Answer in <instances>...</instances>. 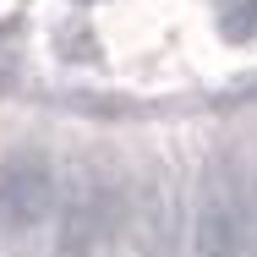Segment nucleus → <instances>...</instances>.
<instances>
[{
    "mask_svg": "<svg viewBox=\"0 0 257 257\" xmlns=\"http://www.w3.org/2000/svg\"><path fill=\"white\" fill-rule=\"evenodd\" d=\"M246 246H252V192L241 159L224 154L208 164L192 208V257H246Z\"/></svg>",
    "mask_w": 257,
    "mask_h": 257,
    "instance_id": "obj_1",
    "label": "nucleus"
},
{
    "mask_svg": "<svg viewBox=\"0 0 257 257\" xmlns=\"http://www.w3.org/2000/svg\"><path fill=\"white\" fill-rule=\"evenodd\" d=\"M55 257H99L109 235H120V213H126V186L109 170H88L71 181V192L55 208Z\"/></svg>",
    "mask_w": 257,
    "mask_h": 257,
    "instance_id": "obj_2",
    "label": "nucleus"
},
{
    "mask_svg": "<svg viewBox=\"0 0 257 257\" xmlns=\"http://www.w3.org/2000/svg\"><path fill=\"white\" fill-rule=\"evenodd\" d=\"M181 208H175V181L164 170H148L132 192H126V213H120V246L126 257H175L181 246Z\"/></svg>",
    "mask_w": 257,
    "mask_h": 257,
    "instance_id": "obj_3",
    "label": "nucleus"
},
{
    "mask_svg": "<svg viewBox=\"0 0 257 257\" xmlns=\"http://www.w3.org/2000/svg\"><path fill=\"white\" fill-rule=\"evenodd\" d=\"M55 208H60V181L44 154H11L0 164V230L6 235L39 230Z\"/></svg>",
    "mask_w": 257,
    "mask_h": 257,
    "instance_id": "obj_4",
    "label": "nucleus"
},
{
    "mask_svg": "<svg viewBox=\"0 0 257 257\" xmlns=\"http://www.w3.org/2000/svg\"><path fill=\"white\" fill-rule=\"evenodd\" d=\"M213 28H219L230 44H246V39H257V0H219Z\"/></svg>",
    "mask_w": 257,
    "mask_h": 257,
    "instance_id": "obj_5",
    "label": "nucleus"
}]
</instances>
